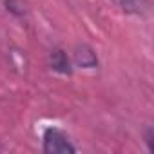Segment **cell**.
<instances>
[{
    "instance_id": "6da1fadb",
    "label": "cell",
    "mask_w": 154,
    "mask_h": 154,
    "mask_svg": "<svg viewBox=\"0 0 154 154\" xmlns=\"http://www.w3.org/2000/svg\"><path fill=\"white\" fill-rule=\"evenodd\" d=\"M42 150L45 154H74L76 147L71 143L69 136L58 127H47L42 138Z\"/></svg>"
},
{
    "instance_id": "7a4b0ae2",
    "label": "cell",
    "mask_w": 154,
    "mask_h": 154,
    "mask_svg": "<svg viewBox=\"0 0 154 154\" xmlns=\"http://www.w3.org/2000/svg\"><path fill=\"white\" fill-rule=\"evenodd\" d=\"M72 62L76 67L82 69H94L98 65V56L94 53V49L87 44H78L72 51Z\"/></svg>"
},
{
    "instance_id": "3957f363",
    "label": "cell",
    "mask_w": 154,
    "mask_h": 154,
    "mask_svg": "<svg viewBox=\"0 0 154 154\" xmlns=\"http://www.w3.org/2000/svg\"><path fill=\"white\" fill-rule=\"evenodd\" d=\"M47 62H49V67L58 74H71L72 72V63H71V60L63 49H58V47L53 49L49 53Z\"/></svg>"
},
{
    "instance_id": "277c9868",
    "label": "cell",
    "mask_w": 154,
    "mask_h": 154,
    "mask_svg": "<svg viewBox=\"0 0 154 154\" xmlns=\"http://www.w3.org/2000/svg\"><path fill=\"white\" fill-rule=\"evenodd\" d=\"M116 2L129 15H145L149 9V0H116Z\"/></svg>"
},
{
    "instance_id": "5b68a950",
    "label": "cell",
    "mask_w": 154,
    "mask_h": 154,
    "mask_svg": "<svg viewBox=\"0 0 154 154\" xmlns=\"http://www.w3.org/2000/svg\"><path fill=\"white\" fill-rule=\"evenodd\" d=\"M4 4H6V9L11 15H15V17H22L24 15V8L20 6L18 0H4Z\"/></svg>"
},
{
    "instance_id": "8992f818",
    "label": "cell",
    "mask_w": 154,
    "mask_h": 154,
    "mask_svg": "<svg viewBox=\"0 0 154 154\" xmlns=\"http://www.w3.org/2000/svg\"><path fill=\"white\" fill-rule=\"evenodd\" d=\"M152 138H154V129H152V127H147V131H145V143H147V147H149V150H150V152L154 150Z\"/></svg>"
}]
</instances>
